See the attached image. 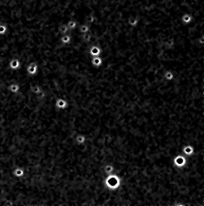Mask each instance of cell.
Listing matches in <instances>:
<instances>
[{"mask_svg":"<svg viewBox=\"0 0 204 206\" xmlns=\"http://www.w3.org/2000/svg\"><path fill=\"white\" fill-rule=\"evenodd\" d=\"M19 85H17V83H12V85L9 86V88H8V90L11 92V93H13V94H17L18 92L19 91Z\"/></svg>","mask_w":204,"mask_h":206,"instance_id":"obj_19","label":"cell"},{"mask_svg":"<svg viewBox=\"0 0 204 206\" xmlns=\"http://www.w3.org/2000/svg\"><path fill=\"white\" fill-rule=\"evenodd\" d=\"M103 171H104V173L106 174V175L114 173L115 172V167H114V165L111 164V163L105 164L103 166Z\"/></svg>","mask_w":204,"mask_h":206,"instance_id":"obj_13","label":"cell"},{"mask_svg":"<svg viewBox=\"0 0 204 206\" xmlns=\"http://www.w3.org/2000/svg\"><path fill=\"white\" fill-rule=\"evenodd\" d=\"M91 64L95 68H99L103 64V59L101 56L97 57H92L91 58Z\"/></svg>","mask_w":204,"mask_h":206,"instance_id":"obj_9","label":"cell"},{"mask_svg":"<svg viewBox=\"0 0 204 206\" xmlns=\"http://www.w3.org/2000/svg\"><path fill=\"white\" fill-rule=\"evenodd\" d=\"M20 67H21L20 62L17 59H13L9 63V68L11 69V70H17V69H18Z\"/></svg>","mask_w":204,"mask_h":206,"instance_id":"obj_15","label":"cell"},{"mask_svg":"<svg viewBox=\"0 0 204 206\" xmlns=\"http://www.w3.org/2000/svg\"><path fill=\"white\" fill-rule=\"evenodd\" d=\"M38 71V65L37 63H31L30 65L27 66V72L28 73V75H34L36 74Z\"/></svg>","mask_w":204,"mask_h":206,"instance_id":"obj_11","label":"cell"},{"mask_svg":"<svg viewBox=\"0 0 204 206\" xmlns=\"http://www.w3.org/2000/svg\"><path fill=\"white\" fill-rule=\"evenodd\" d=\"M182 153L188 158H191L195 154V148L192 145H190V144L185 145L182 148Z\"/></svg>","mask_w":204,"mask_h":206,"instance_id":"obj_4","label":"cell"},{"mask_svg":"<svg viewBox=\"0 0 204 206\" xmlns=\"http://www.w3.org/2000/svg\"><path fill=\"white\" fill-rule=\"evenodd\" d=\"M6 27H4V26H1V27H0V33H1V34L5 33V32H6Z\"/></svg>","mask_w":204,"mask_h":206,"instance_id":"obj_20","label":"cell"},{"mask_svg":"<svg viewBox=\"0 0 204 206\" xmlns=\"http://www.w3.org/2000/svg\"><path fill=\"white\" fill-rule=\"evenodd\" d=\"M68 31H69V29H68V28H67L66 23L65 24H62L59 27V32L60 35H65L68 33Z\"/></svg>","mask_w":204,"mask_h":206,"instance_id":"obj_18","label":"cell"},{"mask_svg":"<svg viewBox=\"0 0 204 206\" xmlns=\"http://www.w3.org/2000/svg\"><path fill=\"white\" fill-rule=\"evenodd\" d=\"M63 3L66 5V6L69 9L70 12H71V15H72V18L75 21H77L78 23V25L80 24H82L84 23V18H79L77 16V13H76V10H75V9L73 7L72 4V1L71 0H62Z\"/></svg>","mask_w":204,"mask_h":206,"instance_id":"obj_2","label":"cell"},{"mask_svg":"<svg viewBox=\"0 0 204 206\" xmlns=\"http://www.w3.org/2000/svg\"><path fill=\"white\" fill-rule=\"evenodd\" d=\"M103 184L105 188L111 192H116L121 186V178L115 173L108 174L104 178Z\"/></svg>","mask_w":204,"mask_h":206,"instance_id":"obj_1","label":"cell"},{"mask_svg":"<svg viewBox=\"0 0 204 206\" xmlns=\"http://www.w3.org/2000/svg\"><path fill=\"white\" fill-rule=\"evenodd\" d=\"M127 24L132 28L137 27L139 24V18L135 16H131L127 18Z\"/></svg>","mask_w":204,"mask_h":206,"instance_id":"obj_7","label":"cell"},{"mask_svg":"<svg viewBox=\"0 0 204 206\" xmlns=\"http://www.w3.org/2000/svg\"><path fill=\"white\" fill-rule=\"evenodd\" d=\"M180 19H181V22H182L184 25H188L193 21L194 17L190 13H185V14L182 15V16H181Z\"/></svg>","mask_w":204,"mask_h":206,"instance_id":"obj_5","label":"cell"},{"mask_svg":"<svg viewBox=\"0 0 204 206\" xmlns=\"http://www.w3.org/2000/svg\"><path fill=\"white\" fill-rule=\"evenodd\" d=\"M77 28H78L79 32H80L81 34L88 33V32H89V30H90V27H89V25L85 24V23H84V24H80V25H78Z\"/></svg>","mask_w":204,"mask_h":206,"instance_id":"obj_14","label":"cell"},{"mask_svg":"<svg viewBox=\"0 0 204 206\" xmlns=\"http://www.w3.org/2000/svg\"><path fill=\"white\" fill-rule=\"evenodd\" d=\"M54 106L55 108L59 109V110H64L68 107V102L65 100L64 98H57L55 100V103H54Z\"/></svg>","mask_w":204,"mask_h":206,"instance_id":"obj_3","label":"cell"},{"mask_svg":"<svg viewBox=\"0 0 204 206\" xmlns=\"http://www.w3.org/2000/svg\"><path fill=\"white\" fill-rule=\"evenodd\" d=\"M101 48L97 45H93L92 47L89 49V53L92 57H97L101 55Z\"/></svg>","mask_w":204,"mask_h":206,"instance_id":"obj_6","label":"cell"},{"mask_svg":"<svg viewBox=\"0 0 204 206\" xmlns=\"http://www.w3.org/2000/svg\"><path fill=\"white\" fill-rule=\"evenodd\" d=\"M74 140L76 145H78V146H82V145H84L86 142V136L84 134H77L75 136Z\"/></svg>","mask_w":204,"mask_h":206,"instance_id":"obj_8","label":"cell"},{"mask_svg":"<svg viewBox=\"0 0 204 206\" xmlns=\"http://www.w3.org/2000/svg\"><path fill=\"white\" fill-rule=\"evenodd\" d=\"M59 41L62 45H67V44H70L71 41H72V36L67 33L65 35H62L59 38Z\"/></svg>","mask_w":204,"mask_h":206,"instance_id":"obj_10","label":"cell"},{"mask_svg":"<svg viewBox=\"0 0 204 206\" xmlns=\"http://www.w3.org/2000/svg\"><path fill=\"white\" fill-rule=\"evenodd\" d=\"M81 40L84 41V42L89 43L91 41V39H92V36H91L90 32L84 33V34H81Z\"/></svg>","mask_w":204,"mask_h":206,"instance_id":"obj_17","label":"cell"},{"mask_svg":"<svg viewBox=\"0 0 204 206\" xmlns=\"http://www.w3.org/2000/svg\"><path fill=\"white\" fill-rule=\"evenodd\" d=\"M163 77L166 81L170 82V81H173L175 79V73L170 70H168L163 73Z\"/></svg>","mask_w":204,"mask_h":206,"instance_id":"obj_12","label":"cell"},{"mask_svg":"<svg viewBox=\"0 0 204 206\" xmlns=\"http://www.w3.org/2000/svg\"><path fill=\"white\" fill-rule=\"evenodd\" d=\"M66 25H67V28H68V29H69V30H73L75 28H77L78 23H77V21H75L73 19H70V20L67 21Z\"/></svg>","mask_w":204,"mask_h":206,"instance_id":"obj_16","label":"cell"}]
</instances>
